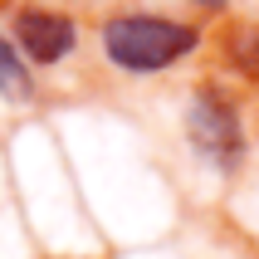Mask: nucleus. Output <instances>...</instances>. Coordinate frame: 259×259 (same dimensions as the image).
<instances>
[{
  "mask_svg": "<svg viewBox=\"0 0 259 259\" xmlns=\"http://www.w3.org/2000/svg\"><path fill=\"white\" fill-rule=\"evenodd\" d=\"M98 44L117 73L142 78V73H166L196 54L201 25L176 20V15H157V10H117L98 25Z\"/></svg>",
  "mask_w": 259,
  "mask_h": 259,
  "instance_id": "nucleus-1",
  "label": "nucleus"
},
{
  "mask_svg": "<svg viewBox=\"0 0 259 259\" xmlns=\"http://www.w3.org/2000/svg\"><path fill=\"white\" fill-rule=\"evenodd\" d=\"M186 132H191V147L210 166H220V171H235L240 166V157H245V127H240L235 103L215 83L196 88V98L186 108Z\"/></svg>",
  "mask_w": 259,
  "mask_h": 259,
  "instance_id": "nucleus-2",
  "label": "nucleus"
},
{
  "mask_svg": "<svg viewBox=\"0 0 259 259\" xmlns=\"http://www.w3.org/2000/svg\"><path fill=\"white\" fill-rule=\"evenodd\" d=\"M10 44L29 69H54L78 49V20L54 5H20L10 25Z\"/></svg>",
  "mask_w": 259,
  "mask_h": 259,
  "instance_id": "nucleus-3",
  "label": "nucleus"
},
{
  "mask_svg": "<svg viewBox=\"0 0 259 259\" xmlns=\"http://www.w3.org/2000/svg\"><path fill=\"white\" fill-rule=\"evenodd\" d=\"M0 98L5 103H29L34 98V73H29V64L20 59V49L5 34H0Z\"/></svg>",
  "mask_w": 259,
  "mask_h": 259,
  "instance_id": "nucleus-4",
  "label": "nucleus"
},
{
  "mask_svg": "<svg viewBox=\"0 0 259 259\" xmlns=\"http://www.w3.org/2000/svg\"><path fill=\"white\" fill-rule=\"evenodd\" d=\"M230 64L245 73V78H259V29L254 25L230 29Z\"/></svg>",
  "mask_w": 259,
  "mask_h": 259,
  "instance_id": "nucleus-5",
  "label": "nucleus"
},
{
  "mask_svg": "<svg viewBox=\"0 0 259 259\" xmlns=\"http://www.w3.org/2000/svg\"><path fill=\"white\" fill-rule=\"evenodd\" d=\"M196 5H205V10H220V5H225V0H196Z\"/></svg>",
  "mask_w": 259,
  "mask_h": 259,
  "instance_id": "nucleus-6",
  "label": "nucleus"
}]
</instances>
